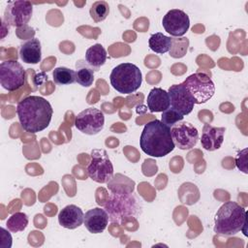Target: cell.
I'll return each instance as SVG.
<instances>
[{
    "mask_svg": "<svg viewBox=\"0 0 248 248\" xmlns=\"http://www.w3.org/2000/svg\"><path fill=\"white\" fill-rule=\"evenodd\" d=\"M16 113L21 128L28 133L36 134L48 127L53 109L45 98L32 95L19 101Z\"/></svg>",
    "mask_w": 248,
    "mask_h": 248,
    "instance_id": "cell-1",
    "label": "cell"
},
{
    "mask_svg": "<svg viewBox=\"0 0 248 248\" xmlns=\"http://www.w3.org/2000/svg\"><path fill=\"white\" fill-rule=\"evenodd\" d=\"M140 145L145 154L156 158L168 155L175 147L170 136V128L158 119L145 124Z\"/></svg>",
    "mask_w": 248,
    "mask_h": 248,
    "instance_id": "cell-2",
    "label": "cell"
},
{
    "mask_svg": "<svg viewBox=\"0 0 248 248\" xmlns=\"http://www.w3.org/2000/svg\"><path fill=\"white\" fill-rule=\"evenodd\" d=\"M247 212L243 206L230 201L221 205L214 217V232L220 235H234L240 231L246 232Z\"/></svg>",
    "mask_w": 248,
    "mask_h": 248,
    "instance_id": "cell-3",
    "label": "cell"
},
{
    "mask_svg": "<svg viewBox=\"0 0 248 248\" xmlns=\"http://www.w3.org/2000/svg\"><path fill=\"white\" fill-rule=\"evenodd\" d=\"M104 206L112 223H121L124 218L136 216L140 209L137 198L124 191H112Z\"/></svg>",
    "mask_w": 248,
    "mask_h": 248,
    "instance_id": "cell-4",
    "label": "cell"
},
{
    "mask_svg": "<svg viewBox=\"0 0 248 248\" xmlns=\"http://www.w3.org/2000/svg\"><path fill=\"white\" fill-rule=\"evenodd\" d=\"M109 81L117 92L131 94L140 87L142 76L137 65L133 63H121L112 69Z\"/></svg>",
    "mask_w": 248,
    "mask_h": 248,
    "instance_id": "cell-5",
    "label": "cell"
},
{
    "mask_svg": "<svg viewBox=\"0 0 248 248\" xmlns=\"http://www.w3.org/2000/svg\"><path fill=\"white\" fill-rule=\"evenodd\" d=\"M195 104H204L209 101L215 93V85L212 79L204 73L197 72L190 75L182 82Z\"/></svg>",
    "mask_w": 248,
    "mask_h": 248,
    "instance_id": "cell-6",
    "label": "cell"
},
{
    "mask_svg": "<svg viewBox=\"0 0 248 248\" xmlns=\"http://www.w3.org/2000/svg\"><path fill=\"white\" fill-rule=\"evenodd\" d=\"M91 161L87 167L88 176L97 183H108L113 175V166L104 149H93Z\"/></svg>",
    "mask_w": 248,
    "mask_h": 248,
    "instance_id": "cell-7",
    "label": "cell"
},
{
    "mask_svg": "<svg viewBox=\"0 0 248 248\" xmlns=\"http://www.w3.org/2000/svg\"><path fill=\"white\" fill-rule=\"evenodd\" d=\"M26 71L22 65L16 60H6L0 64V83L2 87L10 92L16 91L23 86Z\"/></svg>",
    "mask_w": 248,
    "mask_h": 248,
    "instance_id": "cell-8",
    "label": "cell"
},
{
    "mask_svg": "<svg viewBox=\"0 0 248 248\" xmlns=\"http://www.w3.org/2000/svg\"><path fill=\"white\" fill-rule=\"evenodd\" d=\"M32 14L33 6L30 1H10L5 9L2 21L8 26L21 27L29 22Z\"/></svg>",
    "mask_w": 248,
    "mask_h": 248,
    "instance_id": "cell-9",
    "label": "cell"
},
{
    "mask_svg": "<svg viewBox=\"0 0 248 248\" xmlns=\"http://www.w3.org/2000/svg\"><path fill=\"white\" fill-rule=\"evenodd\" d=\"M105 124L103 111L96 108H87L80 111L75 118L76 128L85 135H96L100 133Z\"/></svg>",
    "mask_w": 248,
    "mask_h": 248,
    "instance_id": "cell-10",
    "label": "cell"
},
{
    "mask_svg": "<svg viewBox=\"0 0 248 248\" xmlns=\"http://www.w3.org/2000/svg\"><path fill=\"white\" fill-rule=\"evenodd\" d=\"M170 136L174 145L181 150L193 148L199 140L197 128L187 121H179L171 126Z\"/></svg>",
    "mask_w": 248,
    "mask_h": 248,
    "instance_id": "cell-11",
    "label": "cell"
},
{
    "mask_svg": "<svg viewBox=\"0 0 248 248\" xmlns=\"http://www.w3.org/2000/svg\"><path fill=\"white\" fill-rule=\"evenodd\" d=\"M162 24L169 34L173 37L183 36L190 27V19L188 15L182 10H170L163 17Z\"/></svg>",
    "mask_w": 248,
    "mask_h": 248,
    "instance_id": "cell-12",
    "label": "cell"
},
{
    "mask_svg": "<svg viewBox=\"0 0 248 248\" xmlns=\"http://www.w3.org/2000/svg\"><path fill=\"white\" fill-rule=\"evenodd\" d=\"M170 108L181 113L183 116L192 112L195 101L182 83L170 85L169 88Z\"/></svg>",
    "mask_w": 248,
    "mask_h": 248,
    "instance_id": "cell-13",
    "label": "cell"
},
{
    "mask_svg": "<svg viewBox=\"0 0 248 248\" xmlns=\"http://www.w3.org/2000/svg\"><path fill=\"white\" fill-rule=\"evenodd\" d=\"M226 128L214 127L210 124H204L202 132V146L208 151H214L221 147L224 141Z\"/></svg>",
    "mask_w": 248,
    "mask_h": 248,
    "instance_id": "cell-14",
    "label": "cell"
},
{
    "mask_svg": "<svg viewBox=\"0 0 248 248\" xmlns=\"http://www.w3.org/2000/svg\"><path fill=\"white\" fill-rule=\"evenodd\" d=\"M83 223L91 233H101L108 226V215L105 209L94 207L85 212Z\"/></svg>",
    "mask_w": 248,
    "mask_h": 248,
    "instance_id": "cell-15",
    "label": "cell"
},
{
    "mask_svg": "<svg viewBox=\"0 0 248 248\" xmlns=\"http://www.w3.org/2000/svg\"><path fill=\"white\" fill-rule=\"evenodd\" d=\"M83 218L84 214L78 206L69 204L60 210L58 214V223L65 229L74 230L82 225Z\"/></svg>",
    "mask_w": 248,
    "mask_h": 248,
    "instance_id": "cell-16",
    "label": "cell"
},
{
    "mask_svg": "<svg viewBox=\"0 0 248 248\" xmlns=\"http://www.w3.org/2000/svg\"><path fill=\"white\" fill-rule=\"evenodd\" d=\"M20 59L27 64H38L42 59L41 42L37 38L25 41L19 48Z\"/></svg>",
    "mask_w": 248,
    "mask_h": 248,
    "instance_id": "cell-17",
    "label": "cell"
},
{
    "mask_svg": "<svg viewBox=\"0 0 248 248\" xmlns=\"http://www.w3.org/2000/svg\"><path fill=\"white\" fill-rule=\"evenodd\" d=\"M146 103L151 112H163L170 106L168 91L160 87H154L150 90Z\"/></svg>",
    "mask_w": 248,
    "mask_h": 248,
    "instance_id": "cell-18",
    "label": "cell"
},
{
    "mask_svg": "<svg viewBox=\"0 0 248 248\" xmlns=\"http://www.w3.org/2000/svg\"><path fill=\"white\" fill-rule=\"evenodd\" d=\"M84 60L94 71H99L107 60V51L101 44H95L87 48Z\"/></svg>",
    "mask_w": 248,
    "mask_h": 248,
    "instance_id": "cell-19",
    "label": "cell"
},
{
    "mask_svg": "<svg viewBox=\"0 0 248 248\" xmlns=\"http://www.w3.org/2000/svg\"><path fill=\"white\" fill-rule=\"evenodd\" d=\"M76 82L83 87L92 85L94 81V70L87 64L85 60H78L76 63Z\"/></svg>",
    "mask_w": 248,
    "mask_h": 248,
    "instance_id": "cell-20",
    "label": "cell"
},
{
    "mask_svg": "<svg viewBox=\"0 0 248 248\" xmlns=\"http://www.w3.org/2000/svg\"><path fill=\"white\" fill-rule=\"evenodd\" d=\"M148 46L156 53L164 54L170 50L172 46V38L164 35L161 32L152 34L148 40Z\"/></svg>",
    "mask_w": 248,
    "mask_h": 248,
    "instance_id": "cell-21",
    "label": "cell"
},
{
    "mask_svg": "<svg viewBox=\"0 0 248 248\" xmlns=\"http://www.w3.org/2000/svg\"><path fill=\"white\" fill-rule=\"evenodd\" d=\"M53 80L58 85H68L76 82V71L67 67H58L53 70Z\"/></svg>",
    "mask_w": 248,
    "mask_h": 248,
    "instance_id": "cell-22",
    "label": "cell"
},
{
    "mask_svg": "<svg viewBox=\"0 0 248 248\" xmlns=\"http://www.w3.org/2000/svg\"><path fill=\"white\" fill-rule=\"evenodd\" d=\"M28 221H29L28 216L25 213L16 212L8 218L6 222V226L10 232H18L26 229L28 225Z\"/></svg>",
    "mask_w": 248,
    "mask_h": 248,
    "instance_id": "cell-23",
    "label": "cell"
},
{
    "mask_svg": "<svg viewBox=\"0 0 248 248\" xmlns=\"http://www.w3.org/2000/svg\"><path fill=\"white\" fill-rule=\"evenodd\" d=\"M109 13V6L106 1H96L90 8V16L95 22L103 21Z\"/></svg>",
    "mask_w": 248,
    "mask_h": 248,
    "instance_id": "cell-24",
    "label": "cell"
},
{
    "mask_svg": "<svg viewBox=\"0 0 248 248\" xmlns=\"http://www.w3.org/2000/svg\"><path fill=\"white\" fill-rule=\"evenodd\" d=\"M183 115L181 113H179L178 111H176L175 109L171 108L170 107L169 108H167L166 110H164L162 112V116H161V121L166 124L167 126H169L170 128L171 126H173L174 124H176L179 121L183 120Z\"/></svg>",
    "mask_w": 248,
    "mask_h": 248,
    "instance_id": "cell-25",
    "label": "cell"
},
{
    "mask_svg": "<svg viewBox=\"0 0 248 248\" xmlns=\"http://www.w3.org/2000/svg\"><path fill=\"white\" fill-rule=\"evenodd\" d=\"M246 152L247 149H244L242 151H240L235 158V162H236V166L237 168L242 170L244 173H247V168H246V164H247V156H246Z\"/></svg>",
    "mask_w": 248,
    "mask_h": 248,
    "instance_id": "cell-26",
    "label": "cell"
}]
</instances>
